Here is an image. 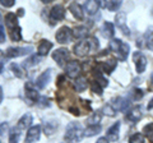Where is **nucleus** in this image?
<instances>
[{"instance_id": "23", "label": "nucleus", "mask_w": 153, "mask_h": 143, "mask_svg": "<svg viewBox=\"0 0 153 143\" xmlns=\"http://www.w3.org/2000/svg\"><path fill=\"white\" fill-rule=\"evenodd\" d=\"M117 66V61L115 60V59H110L107 61H105V63L102 64V70L105 72V73H112V72L115 70V68Z\"/></svg>"}, {"instance_id": "49", "label": "nucleus", "mask_w": 153, "mask_h": 143, "mask_svg": "<svg viewBox=\"0 0 153 143\" xmlns=\"http://www.w3.org/2000/svg\"><path fill=\"white\" fill-rule=\"evenodd\" d=\"M18 16H19V17L23 16V9H19V10H18Z\"/></svg>"}, {"instance_id": "44", "label": "nucleus", "mask_w": 153, "mask_h": 143, "mask_svg": "<svg viewBox=\"0 0 153 143\" xmlns=\"http://www.w3.org/2000/svg\"><path fill=\"white\" fill-rule=\"evenodd\" d=\"M5 41V32H4V27L3 25H0V44Z\"/></svg>"}, {"instance_id": "9", "label": "nucleus", "mask_w": 153, "mask_h": 143, "mask_svg": "<svg viewBox=\"0 0 153 143\" xmlns=\"http://www.w3.org/2000/svg\"><path fill=\"white\" fill-rule=\"evenodd\" d=\"M40 134H41V127L40 125H32L28 129L27 134H26V139L25 143H35L40 139Z\"/></svg>"}, {"instance_id": "14", "label": "nucleus", "mask_w": 153, "mask_h": 143, "mask_svg": "<svg viewBox=\"0 0 153 143\" xmlns=\"http://www.w3.org/2000/svg\"><path fill=\"white\" fill-rule=\"evenodd\" d=\"M52 46H54L52 42H50L49 40H42L37 47V55L38 56H46L50 52V50L52 49Z\"/></svg>"}, {"instance_id": "5", "label": "nucleus", "mask_w": 153, "mask_h": 143, "mask_svg": "<svg viewBox=\"0 0 153 143\" xmlns=\"http://www.w3.org/2000/svg\"><path fill=\"white\" fill-rule=\"evenodd\" d=\"M52 59H54L59 66H64L66 60L69 59V51L65 47H60L56 51L52 52Z\"/></svg>"}, {"instance_id": "45", "label": "nucleus", "mask_w": 153, "mask_h": 143, "mask_svg": "<svg viewBox=\"0 0 153 143\" xmlns=\"http://www.w3.org/2000/svg\"><path fill=\"white\" fill-rule=\"evenodd\" d=\"M96 143H108V139H107L106 137H101V138H98Z\"/></svg>"}, {"instance_id": "38", "label": "nucleus", "mask_w": 153, "mask_h": 143, "mask_svg": "<svg viewBox=\"0 0 153 143\" xmlns=\"http://www.w3.org/2000/svg\"><path fill=\"white\" fill-rule=\"evenodd\" d=\"M143 96H144V92H143V89H140V88H135V89H134L133 98L135 100V101H139V100H142Z\"/></svg>"}, {"instance_id": "11", "label": "nucleus", "mask_w": 153, "mask_h": 143, "mask_svg": "<svg viewBox=\"0 0 153 143\" xmlns=\"http://www.w3.org/2000/svg\"><path fill=\"white\" fill-rule=\"evenodd\" d=\"M115 22H116V26L119 30H121V32L125 36H130V30L126 27L125 22H126V14L125 13H117L116 17H115Z\"/></svg>"}, {"instance_id": "51", "label": "nucleus", "mask_w": 153, "mask_h": 143, "mask_svg": "<svg viewBox=\"0 0 153 143\" xmlns=\"http://www.w3.org/2000/svg\"><path fill=\"white\" fill-rule=\"evenodd\" d=\"M0 21H1V16H0ZM0 25H1V23H0Z\"/></svg>"}, {"instance_id": "31", "label": "nucleus", "mask_w": 153, "mask_h": 143, "mask_svg": "<svg viewBox=\"0 0 153 143\" xmlns=\"http://www.w3.org/2000/svg\"><path fill=\"white\" fill-rule=\"evenodd\" d=\"M19 141V129L18 128H12L9 130V143H18Z\"/></svg>"}, {"instance_id": "47", "label": "nucleus", "mask_w": 153, "mask_h": 143, "mask_svg": "<svg viewBox=\"0 0 153 143\" xmlns=\"http://www.w3.org/2000/svg\"><path fill=\"white\" fill-rule=\"evenodd\" d=\"M147 109H148V110H152V109H153V98L151 100V101H149V104H148V106H147Z\"/></svg>"}, {"instance_id": "19", "label": "nucleus", "mask_w": 153, "mask_h": 143, "mask_svg": "<svg viewBox=\"0 0 153 143\" xmlns=\"http://www.w3.org/2000/svg\"><path fill=\"white\" fill-rule=\"evenodd\" d=\"M100 5H101V3L100 1L89 0V1H85V4H84V10L87 12V14H89V16H93V14L97 13Z\"/></svg>"}, {"instance_id": "26", "label": "nucleus", "mask_w": 153, "mask_h": 143, "mask_svg": "<svg viewBox=\"0 0 153 143\" xmlns=\"http://www.w3.org/2000/svg\"><path fill=\"white\" fill-rule=\"evenodd\" d=\"M101 132V125H88L84 129V136L85 137H93Z\"/></svg>"}, {"instance_id": "4", "label": "nucleus", "mask_w": 153, "mask_h": 143, "mask_svg": "<svg viewBox=\"0 0 153 143\" xmlns=\"http://www.w3.org/2000/svg\"><path fill=\"white\" fill-rule=\"evenodd\" d=\"M33 51L32 46H26V47H9L5 51L7 58H19V56H25L31 54Z\"/></svg>"}, {"instance_id": "17", "label": "nucleus", "mask_w": 153, "mask_h": 143, "mask_svg": "<svg viewBox=\"0 0 153 143\" xmlns=\"http://www.w3.org/2000/svg\"><path fill=\"white\" fill-rule=\"evenodd\" d=\"M5 26L9 28V30H14V28L19 27L18 26V16L16 13H12L9 12L7 16H5Z\"/></svg>"}, {"instance_id": "36", "label": "nucleus", "mask_w": 153, "mask_h": 143, "mask_svg": "<svg viewBox=\"0 0 153 143\" xmlns=\"http://www.w3.org/2000/svg\"><path fill=\"white\" fill-rule=\"evenodd\" d=\"M129 143H144V136L140 133H135L129 138Z\"/></svg>"}, {"instance_id": "1", "label": "nucleus", "mask_w": 153, "mask_h": 143, "mask_svg": "<svg viewBox=\"0 0 153 143\" xmlns=\"http://www.w3.org/2000/svg\"><path fill=\"white\" fill-rule=\"evenodd\" d=\"M83 136H84V130H83L82 125H80L79 123H70L69 125L66 127L64 138L66 142L76 143L82 139Z\"/></svg>"}, {"instance_id": "15", "label": "nucleus", "mask_w": 153, "mask_h": 143, "mask_svg": "<svg viewBox=\"0 0 153 143\" xmlns=\"http://www.w3.org/2000/svg\"><path fill=\"white\" fill-rule=\"evenodd\" d=\"M32 121H33V118H32L31 114H25V115H23V116L18 120V125H17V128H18L19 130L30 129Z\"/></svg>"}, {"instance_id": "33", "label": "nucleus", "mask_w": 153, "mask_h": 143, "mask_svg": "<svg viewBox=\"0 0 153 143\" xmlns=\"http://www.w3.org/2000/svg\"><path fill=\"white\" fill-rule=\"evenodd\" d=\"M101 118H102L101 111H98V112L93 114L92 116H89L87 119V123L89 124V125H98V123H100V120H101Z\"/></svg>"}, {"instance_id": "3", "label": "nucleus", "mask_w": 153, "mask_h": 143, "mask_svg": "<svg viewBox=\"0 0 153 143\" xmlns=\"http://www.w3.org/2000/svg\"><path fill=\"white\" fill-rule=\"evenodd\" d=\"M73 31H71V28L66 27V26H63L61 28H59L55 35V39L56 41L59 42V44H69L73 39Z\"/></svg>"}, {"instance_id": "27", "label": "nucleus", "mask_w": 153, "mask_h": 143, "mask_svg": "<svg viewBox=\"0 0 153 143\" xmlns=\"http://www.w3.org/2000/svg\"><path fill=\"white\" fill-rule=\"evenodd\" d=\"M144 39H146V46H147L149 50L153 51V27H149V28L147 30Z\"/></svg>"}, {"instance_id": "34", "label": "nucleus", "mask_w": 153, "mask_h": 143, "mask_svg": "<svg viewBox=\"0 0 153 143\" xmlns=\"http://www.w3.org/2000/svg\"><path fill=\"white\" fill-rule=\"evenodd\" d=\"M10 39L12 41H21L22 40V30L21 27H17L10 31Z\"/></svg>"}, {"instance_id": "35", "label": "nucleus", "mask_w": 153, "mask_h": 143, "mask_svg": "<svg viewBox=\"0 0 153 143\" xmlns=\"http://www.w3.org/2000/svg\"><path fill=\"white\" fill-rule=\"evenodd\" d=\"M91 89H92V92H93V93L98 95V96H101V95H102V91H103V87L97 82V80H93V82L91 83Z\"/></svg>"}, {"instance_id": "10", "label": "nucleus", "mask_w": 153, "mask_h": 143, "mask_svg": "<svg viewBox=\"0 0 153 143\" xmlns=\"http://www.w3.org/2000/svg\"><path fill=\"white\" fill-rule=\"evenodd\" d=\"M91 49H92V46H91V41L87 40V41H80L79 44H76L74 46V54L78 55V56H85L89 54Z\"/></svg>"}, {"instance_id": "28", "label": "nucleus", "mask_w": 153, "mask_h": 143, "mask_svg": "<svg viewBox=\"0 0 153 143\" xmlns=\"http://www.w3.org/2000/svg\"><path fill=\"white\" fill-rule=\"evenodd\" d=\"M73 33L76 39H84V37L88 36V28L84 26H79L73 31Z\"/></svg>"}, {"instance_id": "29", "label": "nucleus", "mask_w": 153, "mask_h": 143, "mask_svg": "<svg viewBox=\"0 0 153 143\" xmlns=\"http://www.w3.org/2000/svg\"><path fill=\"white\" fill-rule=\"evenodd\" d=\"M56 129H57V123L56 121H47L44 125L45 134H47V136H51Z\"/></svg>"}, {"instance_id": "42", "label": "nucleus", "mask_w": 153, "mask_h": 143, "mask_svg": "<svg viewBox=\"0 0 153 143\" xmlns=\"http://www.w3.org/2000/svg\"><path fill=\"white\" fill-rule=\"evenodd\" d=\"M8 130V124L7 123H1L0 124V136H4Z\"/></svg>"}, {"instance_id": "22", "label": "nucleus", "mask_w": 153, "mask_h": 143, "mask_svg": "<svg viewBox=\"0 0 153 143\" xmlns=\"http://www.w3.org/2000/svg\"><path fill=\"white\" fill-rule=\"evenodd\" d=\"M140 118H142V111H140V107H134V109H131V110L126 114V119H128V120L134 121V123L138 121Z\"/></svg>"}, {"instance_id": "53", "label": "nucleus", "mask_w": 153, "mask_h": 143, "mask_svg": "<svg viewBox=\"0 0 153 143\" xmlns=\"http://www.w3.org/2000/svg\"><path fill=\"white\" fill-rule=\"evenodd\" d=\"M0 143H1V142H0Z\"/></svg>"}, {"instance_id": "21", "label": "nucleus", "mask_w": 153, "mask_h": 143, "mask_svg": "<svg viewBox=\"0 0 153 143\" xmlns=\"http://www.w3.org/2000/svg\"><path fill=\"white\" fill-rule=\"evenodd\" d=\"M102 35L106 39H112L115 35V27L111 22H105L102 26Z\"/></svg>"}, {"instance_id": "24", "label": "nucleus", "mask_w": 153, "mask_h": 143, "mask_svg": "<svg viewBox=\"0 0 153 143\" xmlns=\"http://www.w3.org/2000/svg\"><path fill=\"white\" fill-rule=\"evenodd\" d=\"M87 86H88L87 79H85L84 77H78L75 80V83H74V87L78 92H83L84 89H87Z\"/></svg>"}, {"instance_id": "8", "label": "nucleus", "mask_w": 153, "mask_h": 143, "mask_svg": "<svg viewBox=\"0 0 153 143\" xmlns=\"http://www.w3.org/2000/svg\"><path fill=\"white\" fill-rule=\"evenodd\" d=\"M65 17V8L63 5H55L50 10V21L51 25H54L55 22H59L61 19H64Z\"/></svg>"}, {"instance_id": "43", "label": "nucleus", "mask_w": 153, "mask_h": 143, "mask_svg": "<svg viewBox=\"0 0 153 143\" xmlns=\"http://www.w3.org/2000/svg\"><path fill=\"white\" fill-rule=\"evenodd\" d=\"M69 112H71L73 115H75V116H78V115H80V111L78 110V107H75V106H69Z\"/></svg>"}, {"instance_id": "2", "label": "nucleus", "mask_w": 153, "mask_h": 143, "mask_svg": "<svg viewBox=\"0 0 153 143\" xmlns=\"http://www.w3.org/2000/svg\"><path fill=\"white\" fill-rule=\"evenodd\" d=\"M110 50L116 52L117 58L120 60H126L129 52H130V46L126 42H123L119 39H112L111 42H110Z\"/></svg>"}, {"instance_id": "50", "label": "nucleus", "mask_w": 153, "mask_h": 143, "mask_svg": "<svg viewBox=\"0 0 153 143\" xmlns=\"http://www.w3.org/2000/svg\"><path fill=\"white\" fill-rule=\"evenodd\" d=\"M3 69H4V65H3V63H0V73L3 72Z\"/></svg>"}, {"instance_id": "25", "label": "nucleus", "mask_w": 153, "mask_h": 143, "mask_svg": "<svg viewBox=\"0 0 153 143\" xmlns=\"http://www.w3.org/2000/svg\"><path fill=\"white\" fill-rule=\"evenodd\" d=\"M101 5L111 12H116L117 9L121 7V1H115V0H111V1H102Z\"/></svg>"}, {"instance_id": "46", "label": "nucleus", "mask_w": 153, "mask_h": 143, "mask_svg": "<svg viewBox=\"0 0 153 143\" xmlns=\"http://www.w3.org/2000/svg\"><path fill=\"white\" fill-rule=\"evenodd\" d=\"M3 98H4V92H3V88H1V86H0V104L3 102Z\"/></svg>"}, {"instance_id": "13", "label": "nucleus", "mask_w": 153, "mask_h": 143, "mask_svg": "<svg viewBox=\"0 0 153 143\" xmlns=\"http://www.w3.org/2000/svg\"><path fill=\"white\" fill-rule=\"evenodd\" d=\"M134 61H135V69L138 73H144L147 68V58L140 52H135L134 54Z\"/></svg>"}, {"instance_id": "41", "label": "nucleus", "mask_w": 153, "mask_h": 143, "mask_svg": "<svg viewBox=\"0 0 153 143\" xmlns=\"http://www.w3.org/2000/svg\"><path fill=\"white\" fill-rule=\"evenodd\" d=\"M0 4L5 8H12L16 4V0H0Z\"/></svg>"}, {"instance_id": "7", "label": "nucleus", "mask_w": 153, "mask_h": 143, "mask_svg": "<svg viewBox=\"0 0 153 143\" xmlns=\"http://www.w3.org/2000/svg\"><path fill=\"white\" fill-rule=\"evenodd\" d=\"M80 70H82L80 64L78 63V61H75V60L69 61V63L66 64V66H65V73H66V75H68L69 78H78Z\"/></svg>"}, {"instance_id": "16", "label": "nucleus", "mask_w": 153, "mask_h": 143, "mask_svg": "<svg viewBox=\"0 0 153 143\" xmlns=\"http://www.w3.org/2000/svg\"><path fill=\"white\" fill-rule=\"evenodd\" d=\"M119 132H120V121H116V123H114L112 125L108 128V130H107V139L112 141V142L117 141Z\"/></svg>"}, {"instance_id": "40", "label": "nucleus", "mask_w": 153, "mask_h": 143, "mask_svg": "<svg viewBox=\"0 0 153 143\" xmlns=\"http://www.w3.org/2000/svg\"><path fill=\"white\" fill-rule=\"evenodd\" d=\"M103 112H106L107 115H110V116H114L115 115V109H114V106H111V105H106V106L103 107V110H102Z\"/></svg>"}, {"instance_id": "18", "label": "nucleus", "mask_w": 153, "mask_h": 143, "mask_svg": "<svg viewBox=\"0 0 153 143\" xmlns=\"http://www.w3.org/2000/svg\"><path fill=\"white\" fill-rule=\"evenodd\" d=\"M129 106H130V100L125 98V97H120L116 100V105H114V109H115V111L117 110V111L125 112V111H128Z\"/></svg>"}, {"instance_id": "48", "label": "nucleus", "mask_w": 153, "mask_h": 143, "mask_svg": "<svg viewBox=\"0 0 153 143\" xmlns=\"http://www.w3.org/2000/svg\"><path fill=\"white\" fill-rule=\"evenodd\" d=\"M4 58H5V54H4V52L0 50V63H1V61L4 60Z\"/></svg>"}, {"instance_id": "6", "label": "nucleus", "mask_w": 153, "mask_h": 143, "mask_svg": "<svg viewBox=\"0 0 153 143\" xmlns=\"http://www.w3.org/2000/svg\"><path fill=\"white\" fill-rule=\"evenodd\" d=\"M25 91H26V97L28 100V102H30V105L38 102V100H40V95H38V92L36 91V86H33L32 83L28 82L25 86Z\"/></svg>"}, {"instance_id": "12", "label": "nucleus", "mask_w": 153, "mask_h": 143, "mask_svg": "<svg viewBox=\"0 0 153 143\" xmlns=\"http://www.w3.org/2000/svg\"><path fill=\"white\" fill-rule=\"evenodd\" d=\"M50 79H51V69H47L44 73H41L40 77L36 79V87L38 89L46 88V86L50 83Z\"/></svg>"}, {"instance_id": "20", "label": "nucleus", "mask_w": 153, "mask_h": 143, "mask_svg": "<svg viewBox=\"0 0 153 143\" xmlns=\"http://www.w3.org/2000/svg\"><path fill=\"white\" fill-rule=\"evenodd\" d=\"M69 10L71 12V14L76 18V19H83V17H84V14H83V9L82 7L79 5V4H76L75 1L73 3H70V5H69Z\"/></svg>"}, {"instance_id": "52", "label": "nucleus", "mask_w": 153, "mask_h": 143, "mask_svg": "<svg viewBox=\"0 0 153 143\" xmlns=\"http://www.w3.org/2000/svg\"><path fill=\"white\" fill-rule=\"evenodd\" d=\"M152 83H153V75H152Z\"/></svg>"}, {"instance_id": "32", "label": "nucleus", "mask_w": 153, "mask_h": 143, "mask_svg": "<svg viewBox=\"0 0 153 143\" xmlns=\"http://www.w3.org/2000/svg\"><path fill=\"white\" fill-rule=\"evenodd\" d=\"M143 134H144L151 142H153V123H149L143 128Z\"/></svg>"}, {"instance_id": "30", "label": "nucleus", "mask_w": 153, "mask_h": 143, "mask_svg": "<svg viewBox=\"0 0 153 143\" xmlns=\"http://www.w3.org/2000/svg\"><path fill=\"white\" fill-rule=\"evenodd\" d=\"M40 56L38 55H32V56H30L25 63H23V66L25 68H31V66H33V65H36V64H38L40 63Z\"/></svg>"}, {"instance_id": "39", "label": "nucleus", "mask_w": 153, "mask_h": 143, "mask_svg": "<svg viewBox=\"0 0 153 143\" xmlns=\"http://www.w3.org/2000/svg\"><path fill=\"white\" fill-rule=\"evenodd\" d=\"M38 105H40L41 107H50L51 104H50V100L46 98V97H40V100H38Z\"/></svg>"}, {"instance_id": "37", "label": "nucleus", "mask_w": 153, "mask_h": 143, "mask_svg": "<svg viewBox=\"0 0 153 143\" xmlns=\"http://www.w3.org/2000/svg\"><path fill=\"white\" fill-rule=\"evenodd\" d=\"M10 68H12V70L14 72V74H16L18 78H23V74H22L23 72H22L21 66H19L18 64H14V63H13V64L10 65Z\"/></svg>"}]
</instances>
